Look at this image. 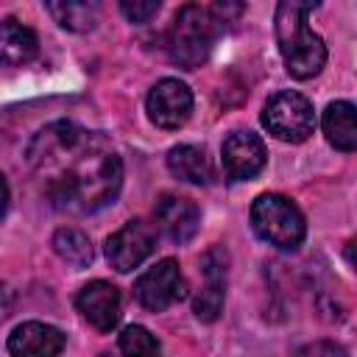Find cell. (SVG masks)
Listing matches in <instances>:
<instances>
[{
  "instance_id": "obj_3",
  "label": "cell",
  "mask_w": 357,
  "mask_h": 357,
  "mask_svg": "<svg viewBox=\"0 0 357 357\" xmlns=\"http://www.w3.org/2000/svg\"><path fill=\"white\" fill-rule=\"evenodd\" d=\"M218 33H220V20L215 17V11L206 6H198V3H187L176 11V17L167 28V36H165L167 56L178 67L195 70L212 53Z\"/></svg>"
},
{
  "instance_id": "obj_5",
  "label": "cell",
  "mask_w": 357,
  "mask_h": 357,
  "mask_svg": "<svg viewBox=\"0 0 357 357\" xmlns=\"http://www.w3.org/2000/svg\"><path fill=\"white\" fill-rule=\"evenodd\" d=\"M262 126L282 142H304L315 128L312 103L293 89L276 92L262 109Z\"/></svg>"
},
{
  "instance_id": "obj_12",
  "label": "cell",
  "mask_w": 357,
  "mask_h": 357,
  "mask_svg": "<svg viewBox=\"0 0 357 357\" xmlns=\"http://www.w3.org/2000/svg\"><path fill=\"white\" fill-rule=\"evenodd\" d=\"M153 220L159 226V231L170 240V243H187L195 237L198 231V223H201V215H198V206L184 198V195H162L153 206Z\"/></svg>"
},
{
  "instance_id": "obj_22",
  "label": "cell",
  "mask_w": 357,
  "mask_h": 357,
  "mask_svg": "<svg viewBox=\"0 0 357 357\" xmlns=\"http://www.w3.org/2000/svg\"><path fill=\"white\" fill-rule=\"evenodd\" d=\"M346 259H349V262L357 268V237H354V240L346 245Z\"/></svg>"
},
{
  "instance_id": "obj_9",
  "label": "cell",
  "mask_w": 357,
  "mask_h": 357,
  "mask_svg": "<svg viewBox=\"0 0 357 357\" xmlns=\"http://www.w3.org/2000/svg\"><path fill=\"white\" fill-rule=\"evenodd\" d=\"M265 159H268L265 142L251 131H234L223 139L220 162H223V173L229 181L254 178L265 167Z\"/></svg>"
},
{
  "instance_id": "obj_15",
  "label": "cell",
  "mask_w": 357,
  "mask_h": 357,
  "mask_svg": "<svg viewBox=\"0 0 357 357\" xmlns=\"http://www.w3.org/2000/svg\"><path fill=\"white\" fill-rule=\"evenodd\" d=\"M39 50V42H36V33L25 25H20L17 20H3V28H0V56H3V64L8 67H20V64H28Z\"/></svg>"
},
{
  "instance_id": "obj_11",
  "label": "cell",
  "mask_w": 357,
  "mask_h": 357,
  "mask_svg": "<svg viewBox=\"0 0 357 357\" xmlns=\"http://www.w3.org/2000/svg\"><path fill=\"white\" fill-rule=\"evenodd\" d=\"M75 307L98 332H112L120 321V290L103 279H95L78 290Z\"/></svg>"
},
{
  "instance_id": "obj_20",
  "label": "cell",
  "mask_w": 357,
  "mask_h": 357,
  "mask_svg": "<svg viewBox=\"0 0 357 357\" xmlns=\"http://www.w3.org/2000/svg\"><path fill=\"white\" fill-rule=\"evenodd\" d=\"M120 11L128 22H148L159 11V0H123Z\"/></svg>"
},
{
  "instance_id": "obj_21",
  "label": "cell",
  "mask_w": 357,
  "mask_h": 357,
  "mask_svg": "<svg viewBox=\"0 0 357 357\" xmlns=\"http://www.w3.org/2000/svg\"><path fill=\"white\" fill-rule=\"evenodd\" d=\"M293 357H349L346 349L335 340H312V343H304L296 349Z\"/></svg>"
},
{
  "instance_id": "obj_18",
  "label": "cell",
  "mask_w": 357,
  "mask_h": 357,
  "mask_svg": "<svg viewBox=\"0 0 357 357\" xmlns=\"http://www.w3.org/2000/svg\"><path fill=\"white\" fill-rule=\"evenodd\" d=\"M53 248L73 268H86L92 262V257H95L89 237L84 231H78V229H70V226H64V229H59L53 234Z\"/></svg>"
},
{
  "instance_id": "obj_8",
  "label": "cell",
  "mask_w": 357,
  "mask_h": 357,
  "mask_svg": "<svg viewBox=\"0 0 357 357\" xmlns=\"http://www.w3.org/2000/svg\"><path fill=\"white\" fill-rule=\"evenodd\" d=\"M145 109H148V117L153 126L167 128V131L178 128L187 123V117L192 112V92L178 78H162L148 92Z\"/></svg>"
},
{
  "instance_id": "obj_6",
  "label": "cell",
  "mask_w": 357,
  "mask_h": 357,
  "mask_svg": "<svg viewBox=\"0 0 357 357\" xmlns=\"http://www.w3.org/2000/svg\"><path fill=\"white\" fill-rule=\"evenodd\" d=\"M187 293V282L181 276V268L176 259H159L153 268H148L137 284H134V296L137 301L151 310V312H162L170 304L181 301Z\"/></svg>"
},
{
  "instance_id": "obj_14",
  "label": "cell",
  "mask_w": 357,
  "mask_h": 357,
  "mask_svg": "<svg viewBox=\"0 0 357 357\" xmlns=\"http://www.w3.org/2000/svg\"><path fill=\"white\" fill-rule=\"evenodd\" d=\"M324 134L337 151H357V106L349 100H332L324 112Z\"/></svg>"
},
{
  "instance_id": "obj_19",
  "label": "cell",
  "mask_w": 357,
  "mask_h": 357,
  "mask_svg": "<svg viewBox=\"0 0 357 357\" xmlns=\"http://www.w3.org/2000/svg\"><path fill=\"white\" fill-rule=\"evenodd\" d=\"M120 351L123 357H162L159 340L145 326H137V324L120 332Z\"/></svg>"
},
{
  "instance_id": "obj_16",
  "label": "cell",
  "mask_w": 357,
  "mask_h": 357,
  "mask_svg": "<svg viewBox=\"0 0 357 357\" xmlns=\"http://www.w3.org/2000/svg\"><path fill=\"white\" fill-rule=\"evenodd\" d=\"M167 167L176 178L187 181V184H209L212 178V165L204 148L198 145H176L167 153Z\"/></svg>"
},
{
  "instance_id": "obj_2",
  "label": "cell",
  "mask_w": 357,
  "mask_h": 357,
  "mask_svg": "<svg viewBox=\"0 0 357 357\" xmlns=\"http://www.w3.org/2000/svg\"><path fill=\"white\" fill-rule=\"evenodd\" d=\"M315 3L284 0L276 6V42L284 59V67L293 78L304 81L324 70L326 64V45L318 33L310 31L307 20Z\"/></svg>"
},
{
  "instance_id": "obj_4",
  "label": "cell",
  "mask_w": 357,
  "mask_h": 357,
  "mask_svg": "<svg viewBox=\"0 0 357 357\" xmlns=\"http://www.w3.org/2000/svg\"><path fill=\"white\" fill-rule=\"evenodd\" d=\"M251 229L257 231L259 240L282 251L298 248L307 234L301 209L290 198L276 192H265L251 204Z\"/></svg>"
},
{
  "instance_id": "obj_13",
  "label": "cell",
  "mask_w": 357,
  "mask_h": 357,
  "mask_svg": "<svg viewBox=\"0 0 357 357\" xmlns=\"http://www.w3.org/2000/svg\"><path fill=\"white\" fill-rule=\"evenodd\" d=\"M6 346L11 357H59L64 349V335L50 324L25 321L11 329Z\"/></svg>"
},
{
  "instance_id": "obj_1",
  "label": "cell",
  "mask_w": 357,
  "mask_h": 357,
  "mask_svg": "<svg viewBox=\"0 0 357 357\" xmlns=\"http://www.w3.org/2000/svg\"><path fill=\"white\" fill-rule=\"evenodd\" d=\"M28 162L56 209L95 212L123 184V162L109 139L67 120L50 123L31 139Z\"/></svg>"
},
{
  "instance_id": "obj_17",
  "label": "cell",
  "mask_w": 357,
  "mask_h": 357,
  "mask_svg": "<svg viewBox=\"0 0 357 357\" xmlns=\"http://www.w3.org/2000/svg\"><path fill=\"white\" fill-rule=\"evenodd\" d=\"M45 8L61 28L75 31V33L92 31L100 20V6L89 0H61V3H47Z\"/></svg>"
},
{
  "instance_id": "obj_7",
  "label": "cell",
  "mask_w": 357,
  "mask_h": 357,
  "mask_svg": "<svg viewBox=\"0 0 357 357\" xmlns=\"http://www.w3.org/2000/svg\"><path fill=\"white\" fill-rule=\"evenodd\" d=\"M153 243H156V234L145 220H128L106 240V259L112 262L114 271L128 273L151 257Z\"/></svg>"
},
{
  "instance_id": "obj_10",
  "label": "cell",
  "mask_w": 357,
  "mask_h": 357,
  "mask_svg": "<svg viewBox=\"0 0 357 357\" xmlns=\"http://www.w3.org/2000/svg\"><path fill=\"white\" fill-rule=\"evenodd\" d=\"M201 271H204V287L192 301V312L198 321L212 324L220 310H223V296H226V271H229V254L215 245L201 257Z\"/></svg>"
}]
</instances>
